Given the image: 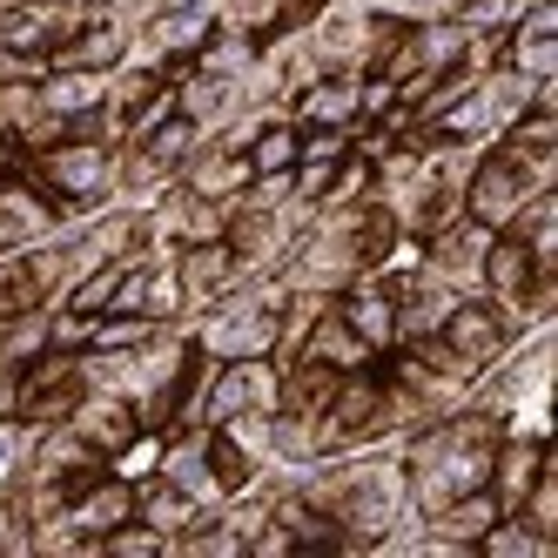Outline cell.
I'll return each instance as SVG.
<instances>
[{
	"label": "cell",
	"instance_id": "obj_1",
	"mask_svg": "<svg viewBox=\"0 0 558 558\" xmlns=\"http://www.w3.org/2000/svg\"><path fill=\"white\" fill-rule=\"evenodd\" d=\"M21 169L48 189V203L61 209V222H82L101 203H114V148L108 142H54L41 155H21Z\"/></svg>",
	"mask_w": 558,
	"mask_h": 558
},
{
	"label": "cell",
	"instance_id": "obj_2",
	"mask_svg": "<svg viewBox=\"0 0 558 558\" xmlns=\"http://www.w3.org/2000/svg\"><path fill=\"white\" fill-rule=\"evenodd\" d=\"M518 330H525V316L518 310H505V303H492L485 290H464L451 310H445V324H437V337L451 343V356L477 377V371H492L498 356L518 343Z\"/></svg>",
	"mask_w": 558,
	"mask_h": 558
},
{
	"label": "cell",
	"instance_id": "obj_3",
	"mask_svg": "<svg viewBox=\"0 0 558 558\" xmlns=\"http://www.w3.org/2000/svg\"><path fill=\"white\" fill-rule=\"evenodd\" d=\"M82 350H41L34 364L14 371V417L21 424H61L82 397Z\"/></svg>",
	"mask_w": 558,
	"mask_h": 558
},
{
	"label": "cell",
	"instance_id": "obj_4",
	"mask_svg": "<svg viewBox=\"0 0 558 558\" xmlns=\"http://www.w3.org/2000/svg\"><path fill=\"white\" fill-rule=\"evenodd\" d=\"M330 310H337L343 324L364 337L377 356H384V350H397V303H390V283H384L377 269H356L350 283L330 296Z\"/></svg>",
	"mask_w": 558,
	"mask_h": 558
},
{
	"label": "cell",
	"instance_id": "obj_5",
	"mask_svg": "<svg viewBox=\"0 0 558 558\" xmlns=\"http://www.w3.org/2000/svg\"><path fill=\"white\" fill-rule=\"evenodd\" d=\"M61 424L82 430L108 464H114V458H122L135 437H142V417H135V404H129L122 390H82V397H74V411H68Z\"/></svg>",
	"mask_w": 558,
	"mask_h": 558
},
{
	"label": "cell",
	"instance_id": "obj_6",
	"mask_svg": "<svg viewBox=\"0 0 558 558\" xmlns=\"http://www.w3.org/2000/svg\"><path fill=\"white\" fill-rule=\"evenodd\" d=\"M169 263H175V276H182V296H189V316L203 310V303H216L222 290H235L243 283V263H235V250L222 243V235H209V243H182V250H169Z\"/></svg>",
	"mask_w": 558,
	"mask_h": 558
},
{
	"label": "cell",
	"instance_id": "obj_7",
	"mask_svg": "<svg viewBox=\"0 0 558 558\" xmlns=\"http://www.w3.org/2000/svg\"><path fill=\"white\" fill-rule=\"evenodd\" d=\"M250 155L243 148H229V142H216V135H203L195 142V155L175 169V182L189 189V195H209V203H235V195L250 189Z\"/></svg>",
	"mask_w": 558,
	"mask_h": 558
},
{
	"label": "cell",
	"instance_id": "obj_8",
	"mask_svg": "<svg viewBox=\"0 0 558 558\" xmlns=\"http://www.w3.org/2000/svg\"><path fill=\"white\" fill-rule=\"evenodd\" d=\"M532 276H538L532 250L518 243L511 229H492V243H485V263H477V290H485L492 303H505V310H518V316H525V296H532Z\"/></svg>",
	"mask_w": 558,
	"mask_h": 558
},
{
	"label": "cell",
	"instance_id": "obj_9",
	"mask_svg": "<svg viewBox=\"0 0 558 558\" xmlns=\"http://www.w3.org/2000/svg\"><path fill=\"white\" fill-rule=\"evenodd\" d=\"M68 518H74V532H82L88 545H101L114 525H129L135 518V477H122V471H101L95 485L68 505Z\"/></svg>",
	"mask_w": 558,
	"mask_h": 558
},
{
	"label": "cell",
	"instance_id": "obj_10",
	"mask_svg": "<svg viewBox=\"0 0 558 558\" xmlns=\"http://www.w3.org/2000/svg\"><path fill=\"white\" fill-rule=\"evenodd\" d=\"M235 108H243V82H229V74H203L195 61L175 74V114H189L203 135H216Z\"/></svg>",
	"mask_w": 558,
	"mask_h": 558
},
{
	"label": "cell",
	"instance_id": "obj_11",
	"mask_svg": "<svg viewBox=\"0 0 558 558\" xmlns=\"http://www.w3.org/2000/svg\"><path fill=\"white\" fill-rule=\"evenodd\" d=\"M203 511H209V505H195L175 477H162V471H142V477H135V518H142V525H155L169 545H175Z\"/></svg>",
	"mask_w": 558,
	"mask_h": 558
},
{
	"label": "cell",
	"instance_id": "obj_12",
	"mask_svg": "<svg viewBox=\"0 0 558 558\" xmlns=\"http://www.w3.org/2000/svg\"><path fill=\"white\" fill-rule=\"evenodd\" d=\"M296 129H350L356 122V74H316L303 95H290Z\"/></svg>",
	"mask_w": 558,
	"mask_h": 558
},
{
	"label": "cell",
	"instance_id": "obj_13",
	"mask_svg": "<svg viewBox=\"0 0 558 558\" xmlns=\"http://www.w3.org/2000/svg\"><path fill=\"white\" fill-rule=\"evenodd\" d=\"M296 356H316V364H330V371H364V364H377V350L356 337L330 303H324V316L310 324V337H303V350H296Z\"/></svg>",
	"mask_w": 558,
	"mask_h": 558
},
{
	"label": "cell",
	"instance_id": "obj_14",
	"mask_svg": "<svg viewBox=\"0 0 558 558\" xmlns=\"http://www.w3.org/2000/svg\"><path fill=\"white\" fill-rule=\"evenodd\" d=\"M34 95H41V108H48V114H82V108H101L108 74H88V68H48Z\"/></svg>",
	"mask_w": 558,
	"mask_h": 558
},
{
	"label": "cell",
	"instance_id": "obj_15",
	"mask_svg": "<svg viewBox=\"0 0 558 558\" xmlns=\"http://www.w3.org/2000/svg\"><path fill=\"white\" fill-rule=\"evenodd\" d=\"M61 27H54V8H0V54H54Z\"/></svg>",
	"mask_w": 558,
	"mask_h": 558
},
{
	"label": "cell",
	"instance_id": "obj_16",
	"mask_svg": "<svg viewBox=\"0 0 558 558\" xmlns=\"http://www.w3.org/2000/svg\"><path fill=\"white\" fill-rule=\"evenodd\" d=\"M142 316H148V324H189V296H182V276H175L169 250L148 256V276H142Z\"/></svg>",
	"mask_w": 558,
	"mask_h": 558
},
{
	"label": "cell",
	"instance_id": "obj_17",
	"mask_svg": "<svg viewBox=\"0 0 558 558\" xmlns=\"http://www.w3.org/2000/svg\"><path fill=\"white\" fill-rule=\"evenodd\" d=\"M296 148H303V129L290 122V114H269L243 155H250V169H256V175H290V169H296Z\"/></svg>",
	"mask_w": 558,
	"mask_h": 558
},
{
	"label": "cell",
	"instance_id": "obj_18",
	"mask_svg": "<svg viewBox=\"0 0 558 558\" xmlns=\"http://www.w3.org/2000/svg\"><path fill=\"white\" fill-rule=\"evenodd\" d=\"M48 350V303L41 310H14L0 316V371H21Z\"/></svg>",
	"mask_w": 558,
	"mask_h": 558
},
{
	"label": "cell",
	"instance_id": "obj_19",
	"mask_svg": "<svg viewBox=\"0 0 558 558\" xmlns=\"http://www.w3.org/2000/svg\"><path fill=\"white\" fill-rule=\"evenodd\" d=\"M209 477H216V492H222V498H235V492H250L256 477H263V464H256L243 445H235L229 430L209 424Z\"/></svg>",
	"mask_w": 558,
	"mask_h": 558
},
{
	"label": "cell",
	"instance_id": "obj_20",
	"mask_svg": "<svg viewBox=\"0 0 558 558\" xmlns=\"http://www.w3.org/2000/svg\"><path fill=\"white\" fill-rule=\"evenodd\" d=\"M477 551H485V558H545L551 538H538L518 511H498V518H492V532L477 538Z\"/></svg>",
	"mask_w": 558,
	"mask_h": 558
},
{
	"label": "cell",
	"instance_id": "obj_21",
	"mask_svg": "<svg viewBox=\"0 0 558 558\" xmlns=\"http://www.w3.org/2000/svg\"><path fill=\"white\" fill-rule=\"evenodd\" d=\"M195 142H203V129H195L189 114H162V122H155V129H148L135 148H148V155H155L162 169H182L189 155H195Z\"/></svg>",
	"mask_w": 558,
	"mask_h": 558
},
{
	"label": "cell",
	"instance_id": "obj_22",
	"mask_svg": "<svg viewBox=\"0 0 558 558\" xmlns=\"http://www.w3.org/2000/svg\"><path fill=\"white\" fill-rule=\"evenodd\" d=\"M511 511L525 518V525H532L538 538H551V545H558V464H545V471L532 477V492L518 498Z\"/></svg>",
	"mask_w": 558,
	"mask_h": 558
},
{
	"label": "cell",
	"instance_id": "obj_23",
	"mask_svg": "<svg viewBox=\"0 0 558 558\" xmlns=\"http://www.w3.org/2000/svg\"><path fill=\"white\" fill-rule=\"evenodd\" d=\"M532 0H451V21L471 34H511V21L525 14Z\"/></svg>",
	"mask_w": 558,
	"mask_h": 558
},
{
	"label": "cell",
	"instance_id": "obj_24",
	"mask_svg": "<svg viewBox=\"0 0 558 558\" xmlns=\"http://www.w3.org/2000/svg\"><path fill=\"white\" fill-rule=\"evenodd\" d=\"M371 189H377V169L350 148L343 162H337V175H330V189H324V203H316V209H350V203H364Z\"/></svg>",
	"mask_w": 558,
	"mask_h": 558
},
{
	"label": "cell",
	"instance_id": "obj_25",
	"mask_svg": "<svg viewBox=\"0 0 558 558\" xmlns=\"http://www.w3.org/2000/svg\"><path fill=\"white\" fill-rule=\"evenodd\" d=\"M14 310H41V290H34V276H27L21 250L0 256V316H14Z\"/></svg>",
	"mask_w": 558,
	"mask_h": 558
},
{
	"label": "cell",
	"instance_id": "obj_26",
	"mask_svg": "<svg viewBox=\"0 0 558 558\" xmlns=\"http://www.w3.org/2000/svg\"><path fill=\"white\" fill-rule=\"evenodd\" d=\"M101 551L108 558H155V551H175L155 525H142V518H129V525H114L108 538H101Z\"/></svg>",
	"mask_w": 558,
	"mask_h": 558
},
{
	"label": "cell",
	"instance_id": "obj_27",
	"mask_svg": "<svg viewBox=\"0 0 558 558\" xmlns=\"http://www.w3.org/2000/svg\"><path fill=\"white\" fill-rule=\"evenodd\" d=\"M27 451H34V424H21V417H0V492H8L14 477L27 471Z\"/></svg>",
	"mask_w": 558,
	"mask_h": 558
},
{
	"label": "cell",
	"instance_id": "obj_28",
	"mask_svg": "<svg viewBox=\"0 0 558 558\" xmlns=\"http://www.w3.org/2000/svg\"><path fill=\"white\" fill-rule=\"evenodd\" d=\"M350 155V129H303L296 162H343Z\"/></svg>",
	"mask_w": 558,
	"mask_h": 558
},
{
	"label": "cell",
	"instance_id": "obj_29",
	"mask_svg": "<svg viewBox=\"0 0 558 558\" xmlns=\"http://www.w3.org/2000/svg\"><path fill=\"white\" fill-rule=\"evenodd\" d=\"M0 417H14V371H0Z\"/></svg>",
	"mask_w": 558,
	"mask_h": 558
},
{
	"label": "cell",
	"instance_id": "obj_30",
	"mask_svg": "<svg viewBox=\"0 0 558 558\" xmlns=\"http://www.w3.org/2000/svg\"><path fill=\"white\" fill-rule=\"evenodd\" d=\"M162 8H203V0H162Z\"/></svg>",
	"mask_w": 558,
	"mask_h": 558
}]
</instances>
